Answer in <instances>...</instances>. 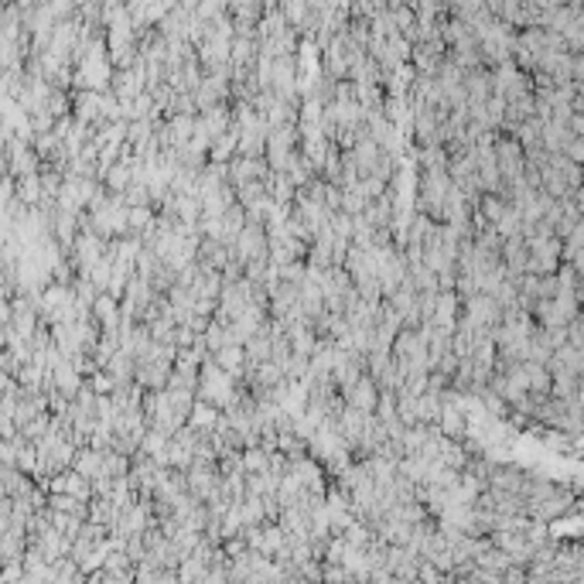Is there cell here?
<instances>
[{
    "label": "cell",
    "mask_w": 584,
    "mask_h": 584,
    "mask_svg": "<svg viewBox=\"0 0 584 584\" xmlns=\"http://www.w3.org/2000/svg\"><path fill=\"white\" fill-rule=\"evenodd\" d=\"M202 400H209L215 407H233L236 403V387H233V372L222 370V366H205L202 370V383H198Z\"/></svg>",
    "instance_id": "cell-1"
},
{
    "label": "cell",
    "mask_w": 584,
    "mask_h": 584,
    "mask_svg": "<svg viewBox=\"0 0 584 584\" xmlns=\"http://www.w3.org/2000/svg\"><path fill=\"white\" fill-rule=\"evenodd\" d=\"M345 393H349L352 407L366 410V413L379 410V383H376V379H370V376H359V379H355Z\"/></svg>",
    "instance_id": "cell-2"
},
{
    "label": "cell",
    "mask_w": 584,
    "mask_h": 584,
    "mask_svg": "<svg viewBox=\"0 0 584 584\" xmlns=\"http://www.w3.org/2000/svg\"><path fill=\"white\" fill-rule=\"evenodd\" d=\"M496 157H499V171L506 181L513 178H523V151H520V144H513V140H503L499 147H496Z\"/></svg>",
    "instance_id": "cell-3"
},
{
    "label": "cell",
    "mask_w": 584,
    "mask_h": 584,
    "mask_svg": "<svg viewBox=\"0 0 584 584\" xmlns=\"http://www.w3.org/2000/svg\"><path fill=\"white\" fill-rule=\"evenodd\" d=\"M86 479H89V475H86ZM86 479H82V475H62V479L52 482V488H55V492H72V496H79V499H86V496H89Z\"/></svg>",
    "instance_id": "cell-4"
},
{
    "label": "cell",
    "mask_w": 584,
    "mask_h": 584,
    "mask_svg": "<svg viewBox=\"0 0 584 584\" xmlns=\"http://www.w3.org/2000/svg\"><path fill=\"white\" fill-rule=\"evenodd\" d=\"M96 314H99V321L103 325H117V301H110V297H99L96 301Z\"/></svg>",
    "instance_id": "cell-5"
}]
</instances>
